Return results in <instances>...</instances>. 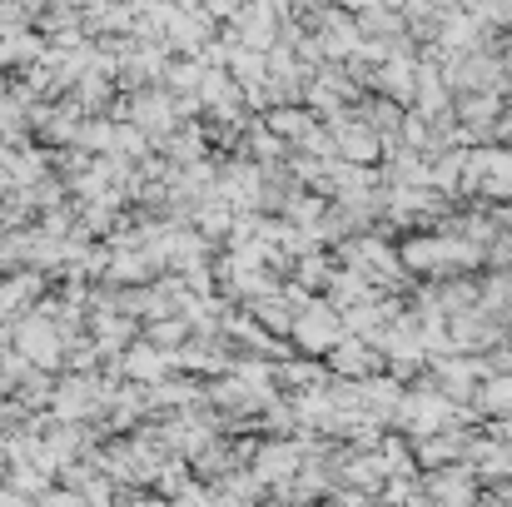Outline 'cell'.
<instances>
[{
  "instance_id": "12",
  "label": "cell",
  "mask_w": 512,
  "mask_h": 507,
  "mask_svg": "<svg viewBox=\"0 0 512 507\" xmlns=\"http://www.w3.org/2000/svg\"><path fill=\"white\" fill-rule=\"evenodd\" d=\"M329 274H334V269H329V259H324V254H314V259H304V264H299V284H309V289L329 284Z\"/></svg>"
},
{
  "instance_id": "11",
  "label": "cell",
  "mask_w": 512,
  "mask_h": 507,
  "mask_svg": "<svg viewBox=\"0 0 512 507\" xmlns=\"http://www.w3.org/2000/svg\"><path fill=\"white\" fill-rule=\"evenodd\" d=\"M483 269H512V229H498L488 244V264Z\"/></svg>"
},
{
  "instance_id": "10",
  "label": "cell",
  "mask_w": 512,
  "mask_h": 507,
  "mask_svg": "<svg viewBox=\"0 0 512 507\" xmlns=\"http://www.w3.org/2000/svg\"><path fill=\"white\" fill-rule=\"evenodd\" d=\"M478 15L483 25L498 35V30H512V0H478Z\"/></svg>"
},
{
  "instance_id": "7",
  "label": "cell",
  "mask_w": 512,
  "mask_h": 507,
  "mask_svg": "<svg viewBox=\"0 0 512 507\" xmlns=\"http://www.w3.org/2000/svg\"><path fill=\"white\" fill-rule=\"evenodd\" d=\"M353 20H358V35H363V40H393V35L408 30V25H403V10H398L393 0L368 5V10H358Z\"/></svg>"
},
{
  "instance_id": "15",
  "label": "cell",
  "mask_w": 512,
  "mask_h": 507,
  "mask_svg": "<svg viewBox=\"0 0 512 507\" xmlns=\"http://www.w3.org/2000/svg\"><path fill=\"white\" fill-rule=\"evenodd\" d=\"M294 5H304V10H324L329 0H294Z\"/></svg>"
},
{
  "instance_id": "14",
  "label": "cell",
  "mask_w": 512,
  "mask_h": 507,
  "mask_svg": "<svg viewBox=\"0 0 512 507\" xmlns=\"http://www.w3.org/2000/svg\"><path fill=\"white\" fill-rule=\"evenodd\" d=\"M259 319H269L274 329H294V319H289V309L274 299V304H259Z\"/></svg>"
},
{
  "instance_id": "2",
  "label": "cell",
  "mask_w": 512,
  "mask_h": 507,
  "mask_svg": "<svg viewBox=\"0 0 512 507\" xmlns=\"http://www.w3.org/2000/svg\"><path fill=\"white\" fill-rule=\"evenodd\" d=\"M383 368V348H373L368 338L358 334H343L334 348H329V373L334 378H368Z\"/></svg>"
},
{
  "instance_id": "4",
  "label": "cell",
  "mask_w": 512,
  "mask_h": 507,
  "mask_svg": "<svg viewBox=\"0 0 512 507\" xmlns=\"http://www.w3.org/2000/svg\"><path fill=\"white\" fill-rule=\"evenodd\" d=\"M443 50H478V45H488L493 40V30L483 25V15L478 10H443V20H438V35H433Z\"/></svg>"
},
{
  "instance_id": "8",
  "label": "cell",
  "mask_w": 512,
  "mask_h": 507,
  "mask_svg": "<svg viewBox=\"0 0 512 507\" xmlns=\"http://www.w3.org/2000/svg\"><path fill=\"white\" fill-rule=\"evenodd\" d=\"M324 289H329V304H334V309L363 304V299H373V294H378V289H373V284H368V279H363L358 269H334Z\"/></svg>"
},
{
  "instance_id": "16",
  "label": "cell",
  "mask_w": 512,
  "mask_h": 507,
  "mask_svg": "<svg viewBox=\"0 0 512 507\" xmlns=\"http://www.w3.org/2000/svg\"><path fill=\"white\" fill-rule=\"evenodd\" d=\"M453 10H478V0H448Z\"/></svg>"
},
{
  "instance_id": "9",
  "label": "cell",
  "mask_w": 512,
  "mask_h": 507,
  "mask_svg": "<svg viewBox=\"0 0 512 507\" xmlns=\"http://www.w3.org/2000/svg\"><path fill=\"white\" fill-rule=\"evenodd\" d=\"M309 125H314V120H309V110H294V105H284V110L274 115V135H289V140H299Z\"/></svg>"
},
{
  "instance_id": "6",
  "label": "cell",
  "mask_w": 512,
  "mask_h": 507,
  "mask_svg": "<svg viewBox=\"0 0 512 507\" xmlns=\"http://www.w3.org/2000/svg\"><path fill=\"white\" fill-rule=\"evenodd\" d=\"M478 309L508 329L512 324V269H488L478 279Z\"/></svg>"
},
{
  "instance_id": "5",
  "label": "cell",
  "mask_w": 512,
  "mask_h": 507,
  "mask_svg": "<svg viewBox=\"0 0 512 507\" xmlns=\"http://www.w3.org/2000/svg\"><path fill=\"white\" fill-rule=\"evenodd\" d=\"M413 85H418V55H388L378 65V95L413 105Z\"/></svg>"
},
{
  "instance_id": "13",
  "label": "cell",
  "mask_w": 512,
  "mask_h": 507,
  "mask_svg": "<svg viewBox=\"0 0 512 507\" xmlns=\"http://www.w3.org/2000/svg\"><path fill=\"white\" fill-rule=\"evenodd\" d=\"M264 468L269 473H294L299 468V448H269L264 453Z\"/></svg>"
},
{
  "instance_id": "17",
  "label": "cell",
  "mask_w": 512,
  "mask_h": 507,
  "mask_svg": "<svg viewBox=\"0 0 512 507\" xmlns=\"http://www.w3.org/2000/svg\"><path fill=\"white\" fill-rule=\"evenodd\" d=\"M234 5H239V0H214V10H234Z\"/></svg>"
},
{
  "instance_id": "1",
  "label": "cell",
  "mask_w": 512,
  "mask_h": 507,
  "mask_svg": "<svg viewBox=\"0 0 512 507\" xmlns=\"http://www.w3.org/2000/svg\"><path fill=\"white\" fill-rule=\"evenodd\" d=\"M418 478H423V498H433V503L463 507V503H478L483 498V483H478V473H473L468 458L443 463V468H423Z\"/></svg>"
},
{
  "instance_id": "3",
  "label": "cell",
  "mask_w": 512,
  "mask_h": 507,
  "mask_svg": "<svg viewBox=\"0 0 512 507\" xmlns=\"http://www.w3.org/2000/svg\"><path fill=\"white\" fill-rule=\"evenodd\" d=\"M294 338L309 348V353H329L343 338V319L334 304H309L299 319H294Z\"/></svg>"
}]
</instances>
